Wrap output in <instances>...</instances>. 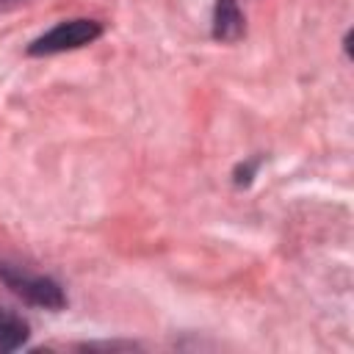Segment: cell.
I'll use <instances>...</instances> for the list:
<instances>
[{
  "instance_id": "cell-1",
  "label": "cell",
  "mask_w": 354,
  "mask_h": 354,
  "mask_svg": "<svg viewBox=\"0 0 354 354\" xmlns=\"http://www.w3.org/2000/svg\"><path fill=\"white\" fill-rule=\"evenodd\" d=\"M0 279L28 304L33 307H44V310H61L66 304V296L61 290V285L50 277L41 274H30L19 266L11 263H0Z\"/></svg>"
},
{
  "instance_id": "cell-2",
  "label": "cell",
  "mask_w": 354,
  "mask_h": 354,
  "mask_svg": "<svg viewBox=\"0 0 354 354\" xmlns=\"http://www.w3.org/2000/svg\"><path fill=\"white\" fill-rule=\"evenodd\" d=\"M102 28L94 19H66L58 22L55 28H50L47 33H41L39 39L30 41L28 55H55V53H66V50H77L91 44L94 39H100Z\"/></svg>"
},
{
  "instance_id": "cell-3",
  "label": "cell",
  "mask_w": 354,
  "mask_h": 354,
  "mask_svg": "<svg viewBox=\"0 0 354 354\" xmlns=\"http://www.w3.org/2000/svg\"><path fill=\"white\" fill-rule=\"evenodd\" d=\"M246 30V19L243 11L238 6V0H216L213 8V36L218 41H238Z\"/></svg>"
},
{
  "instance_id": "cell-4",
  "label": "cell",
  "mask_w": 354,
  "mask_h": 354,
  "mask_svg": "<svg viewBox=\"0 0 354 354\" xmlns=\"http://www.w3.org/2000/svg\"><path fill=\"white\" fill-rule=\"evenodd\" d=\"M28 324L11 313V310H0V354L6 351H17L28 343Z\"/></svg>"
},
{
  "instance_id": "cell-5",
  "label": "cell",
  "mask_w": 354,
  "mask_h": 354,
  "mask_svg": "<svg viewBox=\"0 0 354 354\" xmlns=\"http://www.w3.org/2000/svg\"><path fill=\"white\" fill-rule=\"evenodd\" d=\"M17 3H22V0H0L3 8H6V6H17Z\"/></svg>"
}]
</instances>
